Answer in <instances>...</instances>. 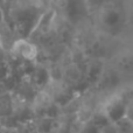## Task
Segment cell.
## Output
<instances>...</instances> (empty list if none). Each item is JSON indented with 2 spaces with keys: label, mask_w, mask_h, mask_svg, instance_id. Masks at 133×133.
<instances>
[{
  "label": "cell",
  "mask_w": 133,
  "mask_h": 133,
  "mask_svg": "<svg viewBox=\"0 0 133 133\" xmlns=\"http://www.w3.org/2000/svg\"><path fill=\"white\" fill-rule=\"evenodd\" d=\"M11 51L14 56L27 62H34L39 55L37 46L28 39H18L12 44Z\"/></svg>",
  "instance_id": "1"
},
{
  "label": "cell",
  "mask_w": 133,
  "mask_h": 133,
  "mask_svg": "<svg viewBox=\"0 0 133 133\" xmlns=\"http://www.w3.org/2000/svg\"><path fill=\"white\" fill-rule=\"evenodd\" d=\"M104 116L110 124H115L127 116L126 104L122 99H113L104 109Z\"/></svg>",
  "instance_id": "2"
},
{
  "label": "cell",
  "mask_w": 133,
  "mask_h": 133,
  "mask_svg": "<svg viewBox=\"0 0 133 133\" xmlns=\"http://www.w3.org/2000/svg\"><path fill=\"white\" fill-rule=\"evenodd\" d=\"M99 133H118L117 131H116V129H115V126H113L112 124H106V125H104L103 127L101 129V131H99Z\"/></svg>",
  "instance_id": "3"
},
{
  "label": "cell",
  "mask_w": 133,
  "mask_h": 133,
  "mask_svg": "<svg viewBox=\"0 0 133 133\" xmlns=\"http://www.w3.org/2000/svg\"><path fill=\"white\" fill-rule=\"evenodd\" d=\"M4 21V12L1 11V8H0V23Z\"/></svg>",
  "instance_id": "4"
},
{
  "label": "cell",
  "mask_w": 133,
  "mask_h": 133,
  "mask_svg": "<svg viewBox=\"0 0 133 133\" xmlns=\"http://www.w3.org/2000/svg\"><path fill=\"white\" fill-rule=\"evenodd\" d=\"M46 1H49V0H46Z\"/></svg>",
  "instance_id": "5"
}]
</instances>
